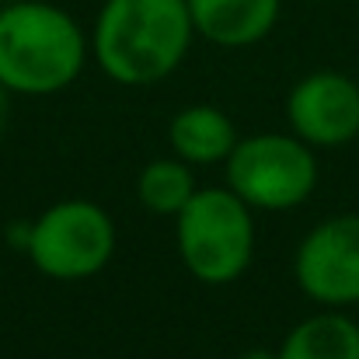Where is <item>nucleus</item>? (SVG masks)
I'll return each mask as SVG.
<instances>
[{"label":"nucleus","instance_id":"f257e3e1","mask_svg":"<svg viewBox=\"0 0 359 359\" xmlns=\"http://www.w3.org/2000/svg\"><path fill=\"white\" fill-rule=\"evenodd\" d=\"M196 25L185 0H105L95 56L119 84H157L182 63Z\"/></svg>","mask_w":359,"mask_h":359},{"label":"nucleus","instance_id":"f03ea898","mask_svg":"<svg viewBox=\"0 0 359 359\" xmlns=\"http://www.w3.org/2000/svg\"><path fill=\"white\" fill-rule=\"evenodd\" d=\"M84 67L77 21L39 0H14L0 11V81L7 91L53 95Z\"/></svg>","mask_w":359,"mask_h":359},{"label":"nucleus","instance_id":"7ed1b4c3","mask_svg":"<svg viewBox=\"0 0 359 359\" xmlns=\"http://www.w3.org/2000/svg\"><path fill=\"white\" fill-rule=\"evenodd\" d=\"M178 248L196 279H238L255 251V224L248 203L234 189H199L178 213Z\"/></svg>","mask_w":359,"mask_h":359},{"label":"nucleus","instance_id":"20e7f679","mask_svg":"<svg viewBox=\"0 0 359 359\" xmlns=\"http://www.w3.org/2000/svg\"><path fill=\"white\" fill-rule=\"evenodd\" d=\"M227 178L248 206L258 210H290L300 206L318 182V164L307 150V140L265 133L241 140L227 157Z\"/></svg>","mask_w":359,"mask_h":359},{"label":"nucleus","instance_id":"39448f33","mask_svg":"<svg viewBox=\"0 0 359 359\" xmlns=\"http://www.w3.org/2000/svg\"><path fill=\"white\" fill-rule=\"evenodd\" d=\"M116 227L95 203L70 199L49 206L28 227V255L53 279H88L112 258Z\"/></svg>","mask_w":359,"mask_h":359},{"label":"nucleus","instance_id":"423d86ee","mask_svg":"<svg viewBox=\"0 0 359 359\" xmlns=\"http://www.w3.org/2000/svg\"><path fill=\"white\" fill-rule=\"evenodd\" d=\"M297 283L321 304H359V217L325 220L304 238L297 251Z\"/></svg>","mask_w":359,"mask_h":359},{"label":"nucleus","instance_id":"0eeeda50","mask_svg":"<svg viewBox=\"0 0 359 359\" xmlns=\"http://www.w3.org/2000/svg\"><path fill=\"white\" fill-rule=\"evenodd\" d=\"M286 112L297 136L307 143L318 147L349 143L353 136H359V88L335 70L311 74L293 88Z\"/></svg>","mask_w":359,"mask_h":359},{"label":"nucleus","instance_id":"6e6552de","mask_svg":"<svg viewBox=\"0 0 359 359\" xmlns=\"http://www.w3.org/2000/svg\"><path fill=\"white\" fill-rule=\"evenodd\" d=\"M192 25L217 46H251L269 35L279 18V0H185Z\"/></svg>","mask_w":359,"mask_h":359},{"label":"nucleus","instance_id":"1a4fd4ad","mask_svg":"<svg viewBox=\"0 0 359 359\" xmlns=\"http://www.w3.org/2000/svg\"><path fill=\"white\" fill-rule=\"evenodd\" d=\"M171 147L182 161L189 164H217L227 161L231 150L238 147L234 140V122L227 119L220 109L210 105H196L178 112L171 122Z\"/></svg>","mask_w":359,"mask_h":359},{"label":"nucleus","instance_id":"9d476101","mask_svg":"<svg viewBox=\"0 0 359 359\" xmlns=\"http://www.w3.org/2000/svg\"><path fill=\"white\" fill-rule=\"evenodd\" d=\"M279 359H359V328L342 314H318L297 325Z\"/></svg>","mask_w":359,"mask_h":359},{"label":"nucleus","instance_id":"9b49d317","mask_svg":"<svg viewBox=\"0 0 359 359\" xmlns=\"http://www.w3.org/2000/svg\"><path fill=\"white\" fill-rule=\"evenodd\" d=\"M136 196L150 213L178 217L189 206V199L196 196V182L182 161H154L143 168V175L136 182Z\"/></svg>","mask_w":359,"mask_h":359},{"label":"nucleus","instance_id":"f8f14e48","mask_svg":"<svg viewBox=\"0 0 359 359\" xmlns=\"http://www.w3.org/2000/svg\"><path fill=\"white\" fill-rule=\"evenodd\" d=\"M238 359H279V353H269V349H248L244 356Z\"/></svg>","mask_w":359,"mask_h":359},{"label":"nucleus","instance_id":"ddd939ff","mask_svg":"<svg viewBox=\"0 0 359 359\" xmlns=\"http://www.w3.org/2000/svg\"><path fill=\"white\" fill-rule=\"evenodd\" d=\"M4 122H7V84L0 81V129H4Z\"/></svg>","mask_w":359,"mask_h":359},{"label":"nucleus","instance_id":"4468645a","mask_svg":"<svg viewBox=\"0 0 359 359\" xmlns=\"http://www.w3.org/2000/svg\"><path fill=\"white\" fill-rule=\"evenodd\" d=\"M4 4H14V0H4Z\"/></svg>","mask_w":359,"mask_h":359}]
</instances>
